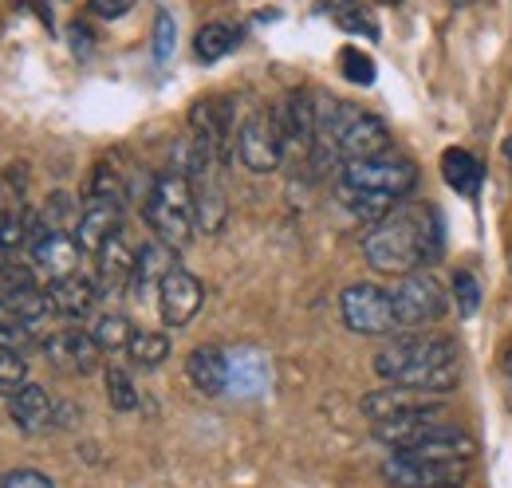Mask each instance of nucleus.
<instances>
[{
    "label": "nucleus",
    "mask_w": 512,
    "mask_h": 488,
    "mask_svg": "<svg viewBox=\"0 0 512 488\" xmlns=\"http://www.w3.org/2000/svg\"><path fill=\"white\" fill-rule=\"evenodd\" d=\"M442 217L430 205H394L363 237V256L383 276H406L442 260Z\"/></svg>",
    "instance_id": "1"
},
{
    "label": "nucleus",
    "mask_w": 512,
    "mask_h": 488,
    "mask_svg": "<svg viewBox=\"0 0 512 488\" xmlns=\"http://www.w3.org/2000/svg\"><path fill=\"white\" fill-rule=\"evenodd\" d=\"M375 374L430 394H449L461 382L457 343L449 335H398L375 355Z\"/></svg>",
    "instance_id": "2"
},
{
    "label": "nucleus",
    "mask_w": 512,
    "mask_h": 488,
    "mask_svg": "<svg viewBox=\"0 0 512 488\" xmlns=\"http://www.w3.org/2000/svg\"><path fill=\"white\" fill-rule=\"evenodd\" d=\"M142 217L150 225V233L170 248H186L193 241V182L182 170H166L158 174L146 197H142Z\"/></svg>",
    "instance_id": "3"
},
{
    "label": "nucleus",
    "mask_w": 512,
    "mask_h": 488,
    "mask_svg": "<svg viewBox=\"0 0 512 488\" xmlns=\"http://www.w3.org/2000/svg\"><path fill=\"white\" fill-rule=\"evenodd\" d=\"M339 185H351V189H363V193H379V197H390V201H402L418 185V166L410 158L386 150V154H375V158L343 162Z\"/></svg>",
    "instance_id": "4"
},
{
    "label": "nucleus",
    "mask_w": 512,
    "mask_h": 488,
    "mask_svg": "<svg viewBox=\"0 0 512 488\" xmlns=\"http://www.w3.org/2000/svg\"><path fill=\"white\" fill-rule=\"evenodd\" d=\"M390 300H394V315H398V327L406 331H418V327H430L438 323L449 311L446 288L430 276V272H406L398 276V284L390 288Z\"/></svg>",
    "instance_id": "5"
},
{
    "label": "nucleus",
    "mask_w": 512,
    "mask_h": 488,
    "mask_svg": "<svg viewBox=\"0 0 512 488\" xmlns=\"http://www.w3.org/2000/svg\"><path fill=\"white\" fill-rule=\"evenodd\" d=\"M339 315H343L347 331H355V335H390V331H398L394 300L379 284H351V288H343Z\"/></svg>",
    "instance_id": "6"
},
{
    "label": "nucleus",
    "mask_w": 512,
    "mask_h": 488,
    "mask_svg": "<svg viewBox=\"0 0 512 488\" xmlns=\"http://www.w3.org/2000/svg\"><path fill=\"white\" fill-rule=\"evenodd\" d=\"M276 126H280V138H284V158L292 162H312L316 154V99L308 91H292L284 95L276 107Z\"/></svg>",
    "instance_id": "7"
},
{
    "label": "nucleus",
    "mask_w": 512,
    "mask_h": 488,
    "mask_svg": "<svg viewBox=\"0 0 512 488\" xmlns=\"http://www.w3.org/2000/svg\"><path fill=\"white\" fill-rule=\"evenodd\" d=\"M237 158L245 162V170L253 174H272L284 162V138L272 107L268 111H253L249 119L237 126Z\"/></svg>",
    "instance_id": "8"
},
{
    "label": "nucleus",
    "mask_w": 512,
    "mask_h": 488,
    "mask_svg": "<svg viewBox=\"0 0 512 488\" xmlns=\"http://www.w3.org/2000/svg\"><path fill=\"white\" fill-rule=\"evenodd\" d=\"M363 414L371 422H394V418H418V414H446V394H430L418 386L390 382L383 390L363 394Z\"/></svg>",
    "instance_id": "9"
},
{
    "label": "nucleus",
    "mask_w": 512,
    "mask_h": 488,
    "mask_svg": "<svg viewBox=\"0 0 512 488\" xmlns=\"http://www.w3.org/2000/svg\"><path fill=\"white\" fill-rule=\"evenodd\" d=\"M190 134L209 142L217 162H225L237 146V107H233V99H221V95L197 99L190 107Z\"/></svg>",
    "instance_id": "10"
},
{
    "label": "nucleus",
    "mask_w": 512,
    "mask_h": 488,
    "mask_svg": "<svg viewBox=\"0 0 512 488\" xmlns=\"http://www.w3.org/2000/svg\"><path fill=\"white\" fill-rule=\"evenodd\" d=\"M379 473L390 488H457V481L465 477L461 465H434V461H422L398 449L386 457Z\"/></svg>",
    "instance_id": "11"
},
{
    "label": "nucleus",
    "mask_w": 512,
    "mask_h": 488,
    "mask_svg": "<svg viewBox=\"0 0 512 488\" xmlns=\"http://www.w3.org/2000/svg\"><path fill=\"white\" fill-rule=\"evenodd\" d=\"M28 252H32V264L48 280H60V276L79 272V256H83V248H79L71 229H52L44 221H36V233L28 241Z\"/></svg>",
    "instance_id": "12"
},
{
    "label": "nucleus",
    "mask_w": 512,
    "mask_h": 488,
    "mask_svg": "<svg viewBox=\"0 0 512 488\" xmlns=\"http://www.w3.org/2000/svg\"><path fill=\"white\" fill-rule=\"evenodd\" d=\"M201 304H205V288L186 268H174L158 288V311L166 327H190Z\"/></svg>",
    "instance_id": "13"
},
{
    "label": "nucleus",
    "mask_w": 512,
    "mask_h": 488,
    "mask_svg": "<svg viewBox=\"0 0 512 488\" xmlns=\"http://www.w3.org/2000/svg\"><path fill=\"white\" fill-rule=\"evenodd\" d=\"M71 233L83 248V256H99L103 244L123 233V205L119 201H83Z\"/></svg>",
    "instance_id": "14"
},
{
    "label": "nucleus",
    "mask_w": 512,
    "mask_h": 488,
    "mask_svg": "<svg viewBox=\"0 0 512 488\" xmlns=\"http://www.w3.org/2000/svg\"><path fill=\"white\" fill-rule=\"evenodd\" d=\"M174 252H178V248L162 244L158 237H154V241H146V244H138L134 272H130V292H134V300H146L150 292H158V288H162V280L178 268Z\"/></svg>",
    "instance_id": "15"
},
{
    "label": "nucleus",
    "mask_w": 512,
    "mask_h": 488,
    "mask_svg": "<svg viewBox=\"0 0 512 488\" xmlns=\"http://www.w3.org/2000/svg\"><path fill=\"white\" fill-rule=\"evenodd\" d=\"M44 351L52 363L71 370V374H91L99 363V343L91 339V331H79V327H64V331L48 335Z\"/></svg>",
    "instance_id": "16"
},
{
    "label": "nucleus",
    "mask_w": 512,
    "mask_h": 488,
    "mask_svg": "<svg viewBox=\"0 0 512 488\" xmlns=\"http://www.w3.org/2000/svg\"><path fill=\"white\" fill-rule=\"evenodd\" d=\"M134 256H138V248L130 244L127 233H119V237H111V241L103 244V252L95 256V264H99V268H95V284H99L103 296H115V292L130 288Z\"/></svg>",
    "instance_id": "17"
},
{
    "label": "nucleus",
    "mask_w": 512,
    "mask_h": 488,
    "mask_svg": "<svg viewBox=\"0 0 512 488\" xmlns=\"http://www.w3.org/2000/svg\"><path fill=\"white\" fill-rule=\"evenodd\" d=\"M8 418L24 433H44L56 422V402L40 382H24L16 394H8Z\"/></svg>",
    "instance_id": "18"
},
{
    "label": "nucleus",
    "mask_w": 512,
    "mask_h": 488,
    "mask_svg": "<svg viewBox=\"0 0 512 488\" xmlns=\"http://www.w3.org/2000/svg\"><path fill=\"white\" fill-rule=\"evenodd\" d=\"M99 296H103L99 284L91 276H79V272L60 276V280H48V300H52L60 319H83L95 307Z\"/></svg>",
    "instance_id": "19"
},
{
    "label": "nucleus",
    "mask_w": 512,
    "mask_h": 488,
    "mask_svg": "<svg viewBox=\"0 0 512 488\" xmlns=\"http://www.w3.org/2000/svg\"><path fill=\"white\" fill-rule=\"evenodd\" d=\"M186 374H190L193 390L197 394H225L229 390V355L221 351V347H197L190 351V359H186Z\"/></svg>",
    "instance_id": "20"
},
{
    "label": "nucleus",
    "mask_w": 512,
    "mask_h": 488,
    "mask_svg": "<svg viewBox=\"0 0 512 488\" xmlns=\"http://www.w3.org/2000/svg\"><path fill=\"white\" fill-rule=\"evenodd\" d=\"M40 292L44 288H40V280H36V272L28 264H12V260L0 264V311L4 315L16 319V311L24 304H32Z\"/></svg>",
    "instance_id": "21"
},
{
    "label": "nucleus",
    "mask_w": 512,
    "mask_h": 488,
    "mask_svg": "<svg viewBox=\"0 0 512 488\" xmlns=\"http://www.w3.org/2000/svg\"><path fill=\"white\" fill-rule=\"evenodd\" d=\"M225 213H229V205H225L221 182L213 174L193 178V221H197V229L201 233H217L225 225Z\"/></svg>",
    "instance_id": "22"
},
{
    "label": "nucleus",
    "mask_w": 512,
    "mask_h": 488,
    "mask_svg": "<svg viewBox=\"0 0 512 488\" xmlns=\"http://www.w3.org/2000/svg\"><path fill=\"white\" fill-rule=\"evenodd\" d=\"M442 178L453 193H477L481 182H485V170H481V162L469 154V150H461V146H449L446 154H442Z\"/></svg>",
    "instance_id": "23"
},
{
    "label": "nucleus",
    "mask_w": 512,
    "mask_h": 488,
    "mask_svg": "<svg viewBox=\"0 0 512 488\" xmlns=\"http://www.w3.org/2000/svg\"><path fill=\"white\" fill-rule=\"evenodd\" d=\"M36 221H40V217L24 205V197H16L8 209H0V252H12V248L32 241Z\"/></svg>",
    "instance_id": "24"
},
{
    "label": "nucleus",
    "mask_w": 512,
    "mask_h": 488,
    "mask_svg": "<svg viewBox=\"0 0 512 488\" xmlns=\"http://www.w3.org/2000/svg\"><path fill=\"white\" fill-rule=\"evenodd\" d=\"M237 44H241V32H237L233 24H225V20H213V24H205V28L193 36V52H197L201 63L225 60Z\"/></svg>",
    "instance_id": "25"
},
{
    "label": "nucleus",
    "mask_w": 512,
    "mask_h": 488,
    "mask_svg": "<svg viewBox=\"0 0 512 488\" xmlns=\"http://www.w3.org/2000/svg\"><path fill=\"white\" fill-rule=\"evenodd\" d=\"M91 339L99 343V351H127L130 339H134V327H130L127 315L119 311H103L91 327Z\"/></svg>",
    "instance_id": "26"
},
{
    "label": "nucleus",
    "mask_w": 512,
    "mask_h": 488,
    "mask_svg": "<svg viewBox=\"0 0 512 488\" xmlns=\"http://www.w3.org/2000/svg\"><path fill=\"white\" fill-rule=\"evenodd\" d=\"M339 201L351 209V217H359V221H367V225L383 221L386 213L398 205V201H390V197H379V193H363V189H351V185H339Z\"/></svg>",
    "instance_id": "27"
},
{
    "label": "nucleus",
    "mask_w": 512,
    "mask_h": 488,
    "mask_svg": "<svg viewBox=\"0 0 512 488\" xmlns=\"http://www.w3.org/2000/svg\"><path fill=\"white\" fill-rule=\"evenodd\" d=\"M127 355H130V363L134 366L154 370V366H162L166 359H170V339H166L162 331H134Z\"/></svg>",
    "instance_id": "28"
},
{
    "label": "nucleus",
    "mask_w": 512,
    "mask_h": 488,
    "mask_svg": "<svg viewBox=\"0 0 512 488\" xmlns=\"http://www.w3.org/2000/svg\"><path fill=\"white\" fill-rule=\"evenodd\" d=\"M103 386H107V402H111V410H115V414H130V410H138V386L130 382V374L123 370V366H107Z\"/></svg>",
    "instance_id": "29"
},
{
    "label": "nucleus",
    "mask_w": 512,
    "mask_h": 488,
    "mask_svg": "<svg viewBox=\"0 0 512 488\" xmlns=\"http://www.w3.org/2000/svg\"><path fill=\"white\" fill-rule=\"evenodd\" d=\"M331 16H335V24L343 28V32H355V36H379V28H375V20H371V12H367V4H359V0H335L331 4Z\"/></svg>",
    "instance_id": "30"
},
{
    "label": "nucleus",
    "mask_w": 512,
    "mask_h": 488,
    "mask_svg": "<svg viewBox=\"0 0 512 488\" xmlns=\"http://www.w3.org/2000/svg\"><path fill=\"white\" fill-rule=\"evenodd\" d=\"M123 193H127V185L119 178V170H115L111 162H99V166L91 170V182H87L83 201H119V205H123Z\"/></svg>",
    "instance_id": "31"
},
{
    "label": "nucleus",
    "mask_w": 512,
    "mask_h": 488,
    "mask_svg": "<svg viewBox=\"0 0 512 488\" xmlns=\"http://www.w3.org/2000/svg\"><path fill=\"white\" fill-rule=\"evenodd\" d=\"M339 71H343V79L347 83H355V87H371L375 83V60L363 52V48H355V44H347V48H339Z\"/></svg>",
    "instance_id": "32"
},
{
    "label": "nucleus",
    "mask_w": 512,
    "mask_h": 488,
    "mask_svg": "<svg viewBox=\"0 0 512 488\" xmlns=\"http://www.w3.org/2000/svg\"><path fill=\"white\" fill-rule=\"evenodd\" d=\"M453 304L461 311V319H473L477 307H481V284H477V276L465 272V268L453 276Z\"/></svg>",
    "instance_id": "33"
},
{
    "label": "nucleus",
    "mask_w": 512,
    "mask_h": 488,
    "mask_svg": "<svg viewBox=\"0 0 512 488\" xmlns=\"http://www.w3.org/2000/svg\"><path fill=\"white\" fill-rule=\"evenodd\" d=\"M40 221L52 225V229H75V221H79V213H75V197L64 193V189L52 193L48 205H44V213H40Z\"/></svg>",
    "instance_id": "34"
},
{
    "label": "nucleus",
    "mask_w": 512,
    "mask_h": 488,
    "mask_svg": "<svg viewBox=\"0 0 512 488\" xmlns=\"http://www.w3.org/2000/svg\"><path fill=\"white\" fill-rule=\"evenodd\" d=\"M28 382V363L20 351H0V398L16 394Z\"/></svg>",
    "instance_id": "35"
},
{
    "label": "nucleus",
    "mask_w": 512,
    "mask_h": 488,
    "mask_svg": "<svg viewBox=\"0 0 512 488\" xmlns=\"http://www.w3.org/2000/svg\"><path fill=\"white\" fill-rule=\"evenodd\" d=\"M174 44H178V24H174V16L162 8L158 16H154V60L166 63L174 56Z\"/></svg>",
    "instance_id": "36"
},
{
    "label": "nucleus",
    "mask_w": 512,
    "mask_h": 488,
    "mask_svg": "<svg viewBox=\"0 0 512 488\" xmlns=\"http://www.w3.org/2000/svg\"><path fill=\"white\" fill-rule=\"evenodd\" d=\"M0 488H56V481L40 469H12L0 477Z\"/></svg>",
    "instance_id": "37"
},
{
    "label": "nucleus",
    "mask_w": 512,
    "mask_h": 488,
    "mask_svg": "<svg viewBox=\"0 0 512 488\" xmlns=\"http://www.w3.org/2000/svg\"><path fill=\"white\" fill-rule=\"evenodd\" d=\"M127 4L130 0H95V12H99V16H123Z\"/></svg>",
    "instance_id": "38"
},
{
    "label": "nucleus",
    "mask_w": 512,
    "mask_h": 488,
    "mask_svg": "<svg viewBox=\"0 0 512 488\" xmlns=\"http://www.w3.org/2000/svg\"><path fill=\"white\" fill-rule=\"evenodd\" d=\"M505 158H509V162H512V138H509V142H505Z\"/></svg>",
    "instance_id": "39"
},
{
    "label": "nucleus",
    "mask_w": 512,
    "mask_h": 488,
    "mask_svg": "<svg viewBox=\"0 0 512 488\" xmlns=\"http://www.w3.org/2000/svg\"><path fill=\"white\" fill-rule=\"evenodd\" d=\"M509 382H512V355H509Z\"/></svg>",
    "instance_id": "40"
}]
</instances>
